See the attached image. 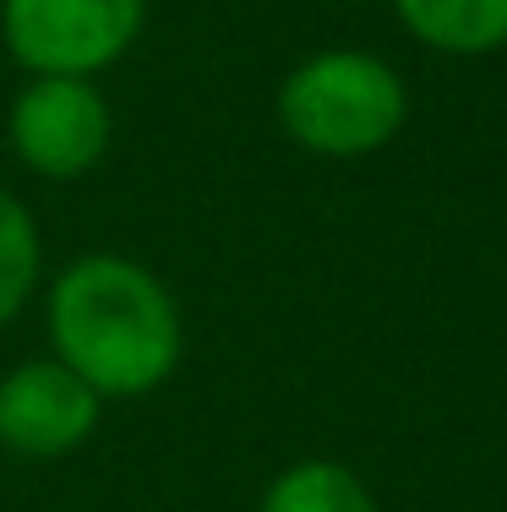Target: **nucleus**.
Returning <instances> with one entry per match:
<instances>
[{"label": "nucleus", "mask_w": 507, "mask_h": 512, "mask_svg": "<svg viewBox=\"0 0 507 512\" xmlns=\"http://www.w3.org/2000/svg\"><path fill=\"white\" fill-rule=\"evenodd\" d=\"M44 327L55 360L77 371L104 404L148 398L186 355V322L164 278L115 251H82L60 267L44 300Z\"/></svg>", "instance_id": "1"}, {"label": "nucleus", "mask_w": 507, "mask_h": 512, "mask_svg": "<svg viewBox=\"0 0 507 512\" xmlns=\"http://www.w3.org/2000/svg\"><path fill=\"white\" fill-rule=\"evenodd\" d=\"M409 93L382 55L322 50L279 82V126L322 158H366L404 131Z\"/></svg>", "instance_id": "2"}, {"label": "nucleus", "mask_w": 507, "mask_h": 512, "mask_svg": "<svg viewBox=\"0 0 507 512\" xmlns=\"http://www.w3.org/2000/svg\"><path fill=\"white\" fill-rule=\"evenodd\" d=\"M148 28V0H0V44L28 77H99Z\"/></svg>", "instance_id": "3"}, {"label": "nucleus", "mask_w": 507, "mask_h": 512, "mask_svg": "<svg viewBox=\"0 0 507 512\" xmlns=\"http://www.w3.org/2000/svg\"><path fill=\"white\" fill-rule=\"evenodd\" d=\"M110 131V99L93 77H33L6 115L17 164L44 180H82L110 148Z\"/></svg>", "instance_id": "4"}, {"label": "nucleus", "mask_w": 507, "mask_h": 512, "mask_svg": "<svg viewBox=\"0 0 507 512\" xmlns=\"http://www.w3.org/2000/svg\"><path fill=\"white\" fill-rule=\"evenodd\" d=\"M104 398L60 360H28L0 376V447L17 458H66L99 431Z\"/></svg>", "instance_id": "5"}, {"label": "nucleus", "mask_w": 507, "mask_h": 512, "mask_svg": "<svg viewBox=\"0 0 507 512\" xmlns=\"http://www.w3.org/2000/svg\"><path fill=\"white\" fill-rule=\"evenodd\" d=\"M409 39L437 55H497L507 50V0H393Z\"/></svg>", "instance_id": "6"}, {"label": "nucleus", "mask_w": 507, "mask_h": 512, "mask_svg": "<svg viewBox=\"0 0 507 512\" xmlns=\"http://www.w3.org/2000/svg\"><path fill=\"white\" fill-rule=\"evenodd\" d=\"M257 512H377V496L366 491V480L349 463L300 458L268 480Z\"/></svg>", "instance_id": "7"}, {"label": "nucleus", "mask_w": 507, "mask_h": 512, "mask_svg": "<svg viewBox=\"0 0 507 512\" xmlns=\"http://www.w3.org/2000/svg\"><path fill=\"white\" fill-rule=\"evenodd\" d=\"M44 273V246H39V224L22 207V197H11L0 186V327L17 322V311L33 300Z\"/></svg>", "instance_id": "8"}]
</instances>
